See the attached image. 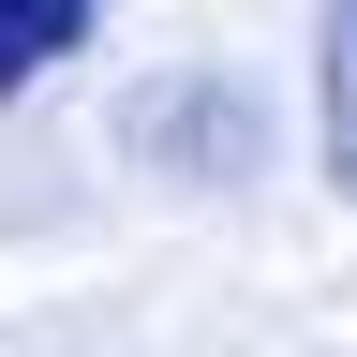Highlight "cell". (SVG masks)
I'll use <instances>...</instances> for the list:
<instances>
[{
    "instance_id": "obj_3",
    "label": "cell",
    "mask_w": 357,
    "mask_h": 357,
    "mask_svg": "<svg viewBox=\"0 0 357 357\" xmlns=\"http://www.w3.org/2000/svg\"><path fill=\"white\" fill-rule=\"evenodd\" d=\"M149 134H178V164H238L253 149V105H238V89H164Z\"/></svg>"
},
{
    "instance_id": "obj_1",
    "label": "cell",
    "mask_w": 357,
    "mask_h": 357,
    "mask_svg": "<svg viewBox=\"0 0 357 357\" xmlns=\"http://www.w3.org/2000/svg\"><path fill=\"white\" fill-rule=\"evenodd\" d=\"M89 45V0H0V89H30V75H60Z\"/></svg>"
},
{
    "instance_id": "obj_2",
    "label": "cell",
    "mask_w": 357,
    "mask_h": 357,
    "mask_svg": "<svg viewBox=\"0 0 357 357\" xmlns=\"http://www.w3.org/2000/svg\"><path fill=\"white\" fill-rule=\"evenodd\" d=\"M312 89H328V178L357 194V0H328V30H312Z\"/></svg>"
}]
</instances>
